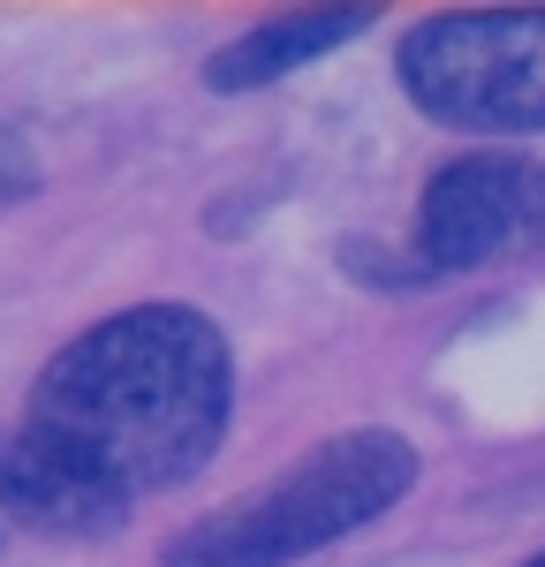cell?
Wrapping results in <instances>:
<instances>
[{
	"label": "cell",
	"mask_w": 545,
	"mask_h": 567,
	"mask_svg": "<svg viewBox=\"0 0 545 567\" xmlns=\"http://www.w3.org/2000/svg\"><path fill=\"white\" fill-rule=\"evenodd\" d=\"M235 355L227 333L189 303H136L84 326L31 386L23 432L76 462L122 507L189 484L227 432Z\"/></svg>",
	"instance_id": "6da1fadb"
},
{
	"label": "cell",
	"mask_w": 545,
	"mask_h": 567,
	"mask_svg": "<svg viewBox=\"0 0 545 567\" xmlns=\"http://www.w3.org/2000/svg\"><path fill=\"white\" fill-rule=\"evenodd\" d=\"M409 484H417V446L402 432H387V424L341 432L311 446L296 470L266 477L258 492L175 529L160 567H296L357 537L363 523H379Z\"/></svg>",
	"instance_id": "7a4b0ae2"
},
{
	"label": "cell",
	"mask_w": 545,
	"mask_h": 567,
	"mask_svg": "<svg viewBox=\"0 0 545 567\" xmlns=\"http://www.w3.org/2000/svg\"><path fill=\"white\" fill-rule=\"evenodd\" d=\"M409 106L462 136L545 130V8H448L394 53Z\"/></svg>",
	"instance_id": "3957f363"
},
{
	"label": "cell",
	"mask_w": 545,
	"mask_h": 567,
	"mask_svg": "<svg viewBox=\"0 0 545 567\" xmlns=\"http://www.w3.org/2000/svg\"><path fill=\"white\" fill-rule=\"evenodd\" d=\"M507 258H545V159L523 152H462L424 182L417 265L477 272Z\"/></svg>",
	"instance_id": "277c9868"
},
{
	"label": "cell",
	"mask_w": 545,
	"mask_h": 567,
	"mask_svg": "<svg viewBox=\"0 0 545 567\" xmlns=\"http://www.w3.org/2000/svg\"><path fill=\"white\" fill-rule=\"evenodd\" d=\"M0 515L23 529H45V537H106L130 523V507L114 492H99L76 462H61L23 424L0 432Z\"/></svg>",
	"instance_id": "5b68a950"
},
{
	"label": "cell",
	"mask_w": 545,
	"mask_h": 567,
	"mask_svg": "<svg viewBox=\"0 0 545 567\" xmlns=\"http://www.w3.org/2000/svg\"><path fill=\"white\" fill-rule=\"evenodd\" d=\"M379 23V8H304V16H266L243 39H227L220 53H205V91H258L280 84L288 69H304L333 45L363 39Z\"/></svg>",
	"instance_id": "8992f818"
},
{
	"label": "cell",
	"mask_w": 545,
	"mask_h": 567,
	"mask_svg": "<svg viewBox=\"0 0 545 567\" xmlns=\"http://www.w3.org/2000/svg\"><path fill=\"white\" fill-rule=\"evenodd\" d=\"M523 567H545V553H538V560H523Z\"/></svg>",
	"instance_id": "52a82bcc"
}]
</instances>
